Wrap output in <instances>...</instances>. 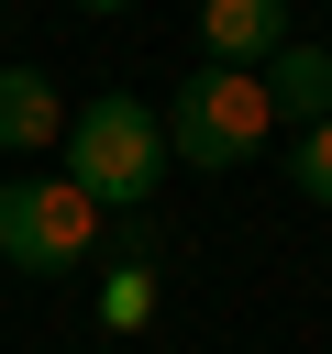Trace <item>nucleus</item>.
Instances as JSON below:
<instances>
[{
	"label": "nucleus",
	"mask_w": 332,
	"mask_h": 354,
	"mask_svg": "<svg viewBox=\"0 0 332 354\" xmlns=\"http://www.w3.org/2000/svg\"><path fill=\"white\" fill-rule=\"evenodd\" d=\"M100 243V210L66 177H0V266L22 277H77Z\"/></svg>",
	"instance_id": "obj_3"
},
{
	"label": "nucleus",
	"mask_w": 332,
	"mask_h": 354,
	"mask_svg": "<svg viewBox=\"0 0 332 354\" xmlns=\"http://www.w3.org/2000/svg\"><path fill=\"white\" fill-rule=\"evenodd\" d=\"M166 155L177 166H199V177H232V166H255L266 155V133H277V111H266V77L255 66H188L177 88H166Z\"/></svg>",
	"instance_id": "obj_2"
},
{
	"label": "nucleus",
	"mask_w": 332,
	"mask_h": 354,
	"mask_svg": "<svg viewBox=\"0 0 332 354\" xmlns=\"http://www.w3.org/2000/svg\"><path fill=\"white\" fill-rule=\"evenodd\" d=\"M288 188H299L310 210H332V122H310V133L288 144Z\"/></svg>",
	"instance_id": "obj_8"
},
{
	"label": "nucleus",
	"mask_w": 332,
	"mask_h": 354,
	"mask_svg": "<svg viewBox=\"0 0 332 354\" xmlns=\"http://www.w3.org/2000/svg\"><path fill=\"white\" fill-rule=\"evenodd\" d=\"M255 77H266V111H277V122H299V133L332 122V44H299V33H288Z\"/></svg>",
	"instance_id": "obj_4"
},
{
	"label": "nucleus",
	"mask_w": 332,
	"mask_h": 354,
	"mask_svg": "<svg viewBox=\"0 0 332 354\" xmlns=\"http://www.w3.org/2000/svg\"><path fill=\"white\" fill-rule=\"evenodd\" d=\"M144 310H155V277H144V232H133L122 266H111V288H100V321L111 332H144Z\"/></svg>",
	"instance_id": "obj_7"
},
{
	"label": "nucleus",
	"mask_w": 332,
	"mask_h": 354,
	"mask_svg": "<svg viewBox=\"0 0 332 354\" xmlns=\"http://www.w3.org/2000/svg\"><path fill=\"white\" fill-rule=\"evenodd\" d=\"M77 11H133V0H77Z\"/></svg>",
	"instance_id": "obj_9"
},
{
	"label": "nucleus",
	"mask_w": 332,
	"mask_h": 354,
	"mask_svg": "<svg viewBox=\"0 0 332 354\" xmlns=\"http://www.w3.org/2000/svg\"><path fill=\"white\" fill-rule=\"evenodd\" d=\"M66 133V88L44 66H0V155H44Z\"/></svg>",
	"instance_id": "obj_6"
},
{
	"label": "nucleus",
	"mask_w": 332,
	"mask_h": 354,
	"mask_svg": "<svg viewBox=\"0 0 332 354\" xmlns=\"http://www.w3.org/2000/svg\"><path fill=\"white\" fill-rule=\"evenodd\" d=\"M199 44L210 66H266L288 44V0H199Z\"/></svg>",
	"instance_id": "obj_5"
},
{
	"label": "nucleus",
	"mask_w": 332,
	"mask_h": 354,
	"mask_svg": "<svg viewBox=\"0 0 332 354\" xmlns=\"http://www.w3.org/2000/svg\"><path fill=\"white\" fill-rule=\"evenodd\" d=\"M55 177H66L89 210H144V199L166 188V122H155L133 88H100V100L66 111V133H55Z\"/></svg>",
	"instance_id": "obj_1"
}]
</instances>
